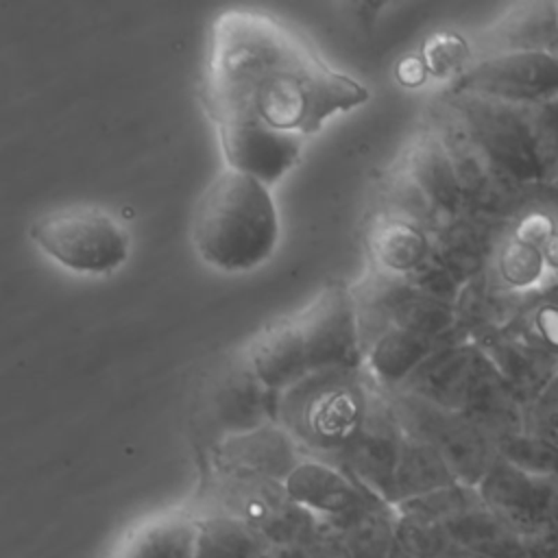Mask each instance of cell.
<instances>
[{
	"instance_id": "cell-2",
	"label": "cell",
	"mask_w": 558,
	"mask_h": 558,
	"mask_svg": "<svg viewBox=\"0 0 558 558\" xmlns=\"http://www.w3.org/2000/svg\"><path fill=\"white\" fill-rule=\"evenodd\" d=\"M257 377L275 392L338 368H362L351 288L327 283L303 310L264 325L244 349Z\"/></svg>"
},
{
	"instance_id": "cell-35",
	"label": "cell",
	"mask_w": 558,
	"mask_h": 558,
	"mask_svg": "<svg viewBox=\"0 0 558 558\" xmlns=\"http://www.w3.org/2000/svg\"><path fill=\"white\" fill-rule=\"evenodd\" d=\"M525 429L547 436L558 442V375L554 381L530 403Z\"/></svg>"
},
{
	"instance_id": "cell-32",
	"label": "cell",
	"mask_w": 558,
	"mask_h": 558,
	"mask_svg": "<svg viewBox=\"0 0 558 558\" xmlns=\"http://www.w3.org/2000/svg\"><path fill=\"white\" fill-rule=\"evenodd\" d=\"M495 453L521 471L558 480V442L547 436L523 429L495 440Z\"/></svg>"
},
{
	"instance_id": "cell-39",
	"label": "cell",
	"mask_w": 558,
	"mask_h": 558,
	"mask_svg": "<svg viewBox=\"0 0 558 558\" xmlns=\"http://www.w3.org/2000/svg\"><path fill=\"white\" fill-rule=\"evenodd\" d=\"M456 558H471V556H456Z\"/></svg>"
},
{
	"instance_id": "cell-4",
	"label": "cell",
	"mask_w": 558,
	"mask_h": 558,
	"mask_svg": "<svg viewBox=\"0 0 558 558\" xmlns=\"http://www.w3.org/2000/svg\"><path fill=\"white\" fill-rule=\"evenodd\" d=\"M373 392L366 368L316 373L279 392L277 423L305 456L331 462L362 429Z\"/></svg>"
},
{
	"instance_id": "cell-11",
	"label": "cell",
	"mask_w": 558,
	"mask_h": 558,
	"mask_svg": "<svg viewBox=\"0 0 558 558\" xmlns=\"http://www.w3.org/2000/svg\"><path fill=\"white\" fill-rule=\"evenodd\" d=\"M405 432L392 410L390 397L373 381L371 403L357 436L331 460L362 488L392 506L395 475L401 460Z\"/></svg>"
},
{
	"instance_id": "cell-28",
	"label": "cell",
	"mask_w": 558,
	"mask_h": 558,
	"mask_svg": "<svg viewBox=\"0 0 558 558\" xmlns=\"http://www.w3.org/2000/svg\"><path fill=\"white\" fill-rule=\"evenodd\" d=\"M264 547V536L248 523L229 514L196 519L192 558H253Z\"/></svg>"
},
{
	"instance_id": "cell-31",
	"label": "cell",
	"mask_w": 558,
	"mask_h": 558,
	"mask_svg": "<svg viewBox=\"0 0 558 558\" xmlns=\"http://www.w3.org/2000/svg\"><path fill=\"white\" fill-rule=\"evenodd\" d=\"M418 57L427 78L440 81L445 87H449L475 61L471 39L458 31L429 33L418 48Z\"/></svg>"
},
{
	"instance_id": "cell-1",
	"label": "cell",
	"mask_w": 558,
	"mask_h": 558,
	"mask_svg": "<svg viewBox=\"0 0 558 558\" xmlns=\"http://www.w3.org/2000/svg\"><path fill=\"white\" fill-rule=\"evenodd\" d=\"M368 89L272 15L233 9L216 17L203 76V102L218 122H257L305 137L368 100Z\"/></svg>"
},
{
	"instance_id": "cell-7",
	"label": "cell",
	"mask_w": 558,
	"mask_h": 558,
	"mask_svg": "<svg viewBox=\"0 0 558 558\" xmlns=\"http://www.w3.org/2000/svg\"><path fill=\"white\" fill-rule=\"evenodd\" d=\"M425 124L442 142L469 209L508 220L517 207L523 183L510 174L462 124V120L434 96Z\"/></svg>"
},
{
	"instance_id": "cell-13",
	"label": "cell",
	"mask_w": 558,
	"mask_h": 558,
	"mask_svg": "<svg viewBox=\"0 0 558 558\" xmlns=\"http://www.w3.org/2000/svg\"><path fill=\"white\" fill-rule=\"evenodd\" d=\"M283 488L296 506L336 530L388 506L362 488L340 466L312 456H305L294 466V471L283 480Z\"/></svg>"
},
{
	"instance_id": "cell-16",
	"label": "cell",
	"mask_w": 558,
	"mask_h": 558,
	"mask_svg": "<svg viewBox=\"0 0 558 558\" xmlns=\"http://www.w3.org/2000/svg\"><path fill=\"white\" fill-rule=\"evenodd\" d=\"M218 140L227 168L251 174L266 185L277 183L301 157L303 137L272 131L257 122H218Z\"/></svg>"
},
{
	"instance_id": "cell-8",
	"label": "cell",
	"mask_w": 558,
	"mask_h": 558,
	"mask_svg": "<svg viewBox=\"0 0 558 558\" xmlns=\"http://www.w3.org/2000/svg\"><path fill=\"white\" fill-rule=\"evenodd\" d=\"M388 397L408 436L429 445L458 482L466 486L480 484L497 458L495 442L482 427L460 412L401 390L388 392Z\"/></svg>"
},
{
	"instance_id": "cell-22",
	"label": "cell",
	"mask_w": 558,
	"mask_h": 558,
	"mask_svg": "<svg viewBox=\"0 0 558 558\" xmlns=\"http://www.w3.org/2000/svg\"><path fill=\"white\" fill-rule=\"evenodd\" d=\"M473 342L527 403H532L558 375L556 355H547L525 344L506 327L480 333Z\"/></svg>"
},
{
	"instance_id": "cell-38",
	"label": "cell",
	"mask_w": 558,
	"mask_h": 558,
	"mask_svg": "<svg viewBox=\"0 0 558 558\" xmlns=\"http://www.w3.org/2000/svg\"><path fill=\"white\" fill-rule=\"evenodd\" d=\"M554 183L558 185V163H556V172H554Z\"/></svg>"
},
{
	"instance_id": "cell-34",
	"label": "cell",
	"mask_w": 558,
	"mask_h": 558,
	"mask_svg": "<svg viewBox=\"0 0 558 558\" xmlns=\"http://www.w3.org/2000/svg\"><path fill=\"white\" fill-rule=\"evenodd\" d=\"M410 283L423 294L453 305L469 281L434 253V257L410 279Z\"/></svg>"
},
{
	"instance_id": "cell-9",
	"label": "cell",
	"mask_w": 558,
	"mask_h": 558,
	"mask_svg": "<svg viewBox=\"0 0 558 558\" xmlns=\"http://www.w3.org/2000/svg\"><path fill=\"white\" fill-rule=\"evenodd\" d=\"M471 131V135L521 183L543 181L530 131L527 105L488 96L440 89L436 94Z\"/></svg>"
},
{
	"instance_id": "cell-25",
	"label": "cell",
	"mask_w": 558,
	"mask_h": 558,
	"mask_svg": "<svg viewBox=\"0 0 558 558\" xmlns=\"http://www.w3.org/2000/svg\"><path fill=\"white\" fill-rule=\"evenodd\" d=\"M456 482L458 480H456L453 471L429 445L405 434L401 460H399L397 475H395L392 508L408 499L451 486Z\"/></svg>"
},
{
	"instance_id": "cell-14",
	"label": "cell",
	"mask_w": 558,
	"mask_h": 558,
	"mask_svg": "<svg viewBox=\"0 0 558 558\" xmlns=\"http://www.w3.org/2000/svg\"><path fill=\"white\" fill-rule=\"evenodd\" d=\"M484 506L512 527L527 534H549L558 480L532 475L495 458L475 486Z\"/></svg>"
},
{
	"instance_id": "cell-5",
	"label": "cell",
	"mask_w": 558,
	"mask_h": 558,
	"mask_svg": "<svg viewBox=\"0 0 558 558\" xmlns=\"http://www.w3.org/2000/svg\"><path fill=\"white\" fill-rule=\"evenodd\" d=\"M28 235L59 266L85 275L113 272L131 251L126 231L100 207H65L44 214L31 225Z\"/></svg>"
},
{
	"instance_id": "cell-20",
	"label": "cell",
	"mask_w": 558,
	"mask_h": 558,
	"mask_svg": "<svg viewBox=\"0 0 558 558\" xmlns=\"http://www.w3.org/2000/svg\"><path fill=\"white\" fill-rule=\"evenodd\" d=\"M462 340H469L462 331L447 336H425L392 327L366 351L364 368L381 390L395 392L427 357Z\"/></svg>"
},
{
	"instance_id": "cell-18",
	"label": "cell",
	"mask_w": 558,
	"mask_h": 558,
	"mask_svg": "<svg viewBox=\"0 0 558 558\" xmlns=\"http://www.w3.org/2000/svg\"><path fill=\"white\" fill-rule=\"evenodd\" d=\"M506 220L464 207L438 222L434 229V251L466 281L486 272L504 235Z\"/></svg>"
},
{
	"instance_id": "cell-27",
	"label": "cell",
	"mask_w": 558,
	"mask_h": 558,
	"mask_svg": "<svg viewBox=\"0 0 558 558\" xmlns=\"http://www.w3.org/2000/svg\"><path fill=\"white\" fill-rule=\"evenodd\" d=\"M488 270L506 290L517 294H532L547 286L543 248L510 235L506 229Z\"/></svg>"
},
{
	"instance_id": "cell-21",
	"label": "cell",
	"mask_w": 558,
	"mask_h": 558,
	"mask_svg": "<svg viewBox=\"0 0 558 558\" xmlns=\"http://www.w3.org/2000/svg\"><path fill=\"white\" fill-rule=\"evenodd\" d=\"M480 357L482 349L473 340L449 344L427 357L399 390L458 412Z\"/></svg>"
},
{
	"instance_id": "cell-37",
	"label": "cell",
	"mask_w": 558,
	"mask_h": 558,
	"mask_svg": "<svg viewBox=\"0 0 558 558\" xmlns=\"http://www.w3.org/2000/svg\"><path fill=\"white\" fill-rule=\"evenodd\" d=\"M549 534L554 538H558V495H556V504H554V512H551V527H549Z\"/></svg>"
},
{
	"instance_id": "cell-36",
	"label": "cell",
	"mask_w": 558,
	"mask_h": 558,
	"mask_svg": "<svg viewBox=\"0 0 558 558\" xmlns=\"http://www.w3.org/2000/svg\"><path fill=\"white\" fill-rule=\"evenodd\" d=\"M397 81L405 87H418V85H425L429 78H427V72L423 68V61L418 57V52H412L408 57H403L399 63H397Z\"/></svg>"
},
{
	"instance_id": "cell-23",
	"label": "cell",
	"mask_w": 558,
	"mask_h": 558,
	"mask_svg": "<svg viewBox=\"0 0 558 558\" xmlns=\"http://www.w3.org/2000/svg\"><path fill=\"white\" fill-rule=\"evenodd\" d=\"M399 161L438 209L440 218L458 214L466 207L451 159L438 135L423 124L421 131L408 142Z\"/></svg>"
},
{
	"instance_id": "cell-26",
	"label": "cell",
	"mask_w": 558,
	"mask_h": 558,
	"mask_svg": "<svg viewBox=\"0 0 558 558\" xmlns=\"http://www.w3.org/2000/svg\"><path fill=\"white\" fill-rule=\"evenodd\" d=\"M194 541L196 519L163 514L135 532L118 558H192Z\"/></svg>"
},
{
	"instance_id": "cell-29",
	"label": "cell",
	"mask_w": 558,
	"mask_h": 558,
	"mask_svg": "<svg viewBox=\"0 0 558 558\" xmlns=\"http://www.w3.org/2000/svg\"><path fill=\"white\" fill-rule=\"evenodd\" d=\"M375 211L414 222L432 233L442 220L438 209L432 205V201L425 196V192L418 187V183L412 179V174L403 168L401 161H397L384 174L377 192Z\"/></svg>"
},
{
	"instance_id": "cell-10",
	"label": "cell",
	"mask_w": 558,
	"mask_h": 558,
	"mask_svg": "<svg viewBox=\"0 0 558 558\" xmlns=\"http://www.w3.org/2000/svg\"><path fill=\"white\" fill-rule=\"evenodd\" d=\"M279 392L270 390L242 353L222 362L201 395L203 425L216 442L277 421Z\"/></svg>"
},
{
	"instance_id": "cell-24",
	"label": "cell",
	"mask_w": 558,
	"mask_h": 558,
	"mask_svg": "<svg viewBox=\"0 0 558 558\" xmlns=\"http://www.w3.org/2000/svg\"><path fill=\"white\" fill-rule=\"evenodd\" d=\"M530 294H517L506 290L490 270L473 277L453 303L458 329L469 338L480 333L504 329L523 307Z\"/></svg>"
},
{
	"instance_id": "cell-19",
	"label": "cell",
	"mask_w": 558,
	"mask_h": 558,
	"mask_svg": "<svg viewBox=\"0 0 558 558\" xmlns=\"http://www.w3.org/2000/svg\"><path fill=\"white\" fill-rule=\"evenodd\" d=\"M364 244L368 268L405 281H410L436 253L432 231L381 211L371 214Z\"/></svg>"
},
{
	"instance_id": "cell-30",
	"label": "cell",
	"mask_w": 558,
	"mask_h": 558,
	"mask_svg": "<svg viewBox=\"0 0 558 558\" xmlns=\"http://www.w3.org/2000/svg\"><path fill=\"white\" fill-rule=\"evenodd\" d=\"M506 329L525 344L558 357V288L532 292Z\"/></svg>"
},
{
	"instance_id": "cell-15",
	"label": "cell",
	"mask_w": 558,
	"mask_h": 558,
	"mask_svg": "<svg viewBox=\"0 0 558 558\" xmlns=\"http://www.w3.org/2000/svg\"><path fill=\"white\" fill-rule=\"evenodd\" d=\"M303 458L305 451L277 421L214 442V466L222 477L283 482Z\"/></svg>"
},
{
	"instance_id": "cell-12",
	"label": "cell",
	"mask_w": 558,
	"mask_h": 558,
	"mask_svg": "<svg viewBox=\"0 0 558 558\" xmlns=\"http://www.w3.org/2000/svg\"><path fill=\"white\" fill-rule=\"evenodd\" d=\"M445 89L514 105L541 102L558 96V61L549 52H514L475 59Z\"/></svg>"
},
{
	"instance_id": "cell-17",
	"label": "cell",
	"mask_w": 558,
	"mask_h": 558,
	"mask_svg": "<svg viewBox=\"0 0 558 558\" xmlns=\"http://www.w3.org/2000/svg\"><path fill=\"white\" fill-rule=\"evenodd\" d=\"M558 37V2L532 0L508 7L484 31L471 37L475 59L514 54V52H549Z\"/></svg>"
},
{
	"instance_id": "cell-6",
	"label": "cell",
	"mask_w": 558,
	"mask_h": 558,
	"mask_svg": "<svg viewBox=\"0 0 558 558\" xmlns=\"http://www.w3.org/2000/svg\"><path fill=\"white\" fill-rule=\"evenodd\" d=\"M349 288L364 355L392 327L425 336L460 331L453 305L423 294L405 279H395L366 268V272Z\"/></svg>"
},
{
	"instance_id": "cell-33",
	"label": "cell",
	"mask_w": 558,
	"mask_h": 558,
	"mask_svg": "<svg viewBox=\"0 0 558 558\" xmlns=\"http://www.w3.org/2000/svg\"><path fill=\"white\" fill-rule=\"evenodd\" d=\"M477 504H482L477 488L456 482L451 486L408 499V501L395 506V512L403 519H412V521H421V523H440V521L451 519Z\"/></svg>"
},
{
	"instance_id": "cell-3",
	"label": "cell",
	"mask_w": 558,
	"mask_h": 558,
	"mask_svg": "<svg viewBox=\"0 0 558 558\" xmlns=\"http://www.w3.org/2000/svg\"><path fill=\"white\" fill-rule=\"evenodd\" d=\"M192 240L211 268L242 272L264 264L279 240L270 185L231 168L220 172L198 201Z\"/></svg>"
}]
</instances>
